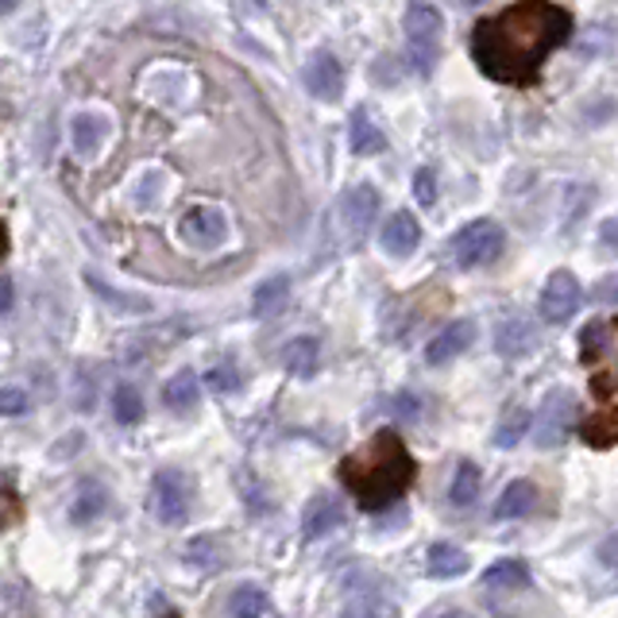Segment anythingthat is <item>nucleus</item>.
<instances>
[{
	"instance_id": "nucleus-1",
	"label": "nucleus",
	"mask_w": 618,
	"mask_h": 618,
	"mask_svg": "<svg viewBox=\"0 0 618 618\" xmlns=\"http://www.w3.org/2000/svg\"><path fill=\"white\" fill-rule=\"evenodd\" d=\"M572 35V16L553 0H514L472 27V59L499 85H534L542 66Z\"/></svg>"
},
{
	"instance_id": "nucleus-2",
	"label": "nucleus",
	"mask_w": 618,
	"mask_h": 618,
	"mask_svg": "<svg viewBox=\"0 0 618 618\" xmlns=\"http://www.w3.org/2000/svg\"><path fill=\"white\" fill-rule=\"evenodd\" d=\"M340 483H344L352 499L364 510H383L390 502H399L414 483V457L402 445L399 433H375L364 449L340 464Z\"/></svg>"
},
{
	"instance_id": "nucleus-3",
	"label": "nucleus",
	"mask_w": 618,
	"mask_h": 618,
	"mask_svg": "<svg viewBox=\"0 0 618 618\" xmlns=\"http://www.w3.org/2000/svg\"><path fill=\"white\" fill-rule=\"evenodd\" d=\"M440 54V12L414 0L407 9V62L417 77H429Z\"/></svg>"
},
{
	"instance_id": "nucleus-4",
	"label": "nucleus",
	"mask_w": 618,
	"mask_h": 618,
	"mask_svg": "<svg viewBox=\"0 0 618 618\" xmlns=\"http://www.w3.org/2000/svg\"><path fill=\"white\" fill-rule=\"evenodd\" d=\"M502 247H507V232H502L495 220L483 217V220L464 225V229L452 237V259H457V267H464V271H475V267H492L502 255Z\"/></svg>"
},
{
	"instance_id": "nucleus-5",
	"label": "nucleus",
	"mask_w": 618,
	"mask_h": 618,
	"mask_svg": "<svg viewBox=\"0 0 618 618\" xmlns=\"http://www.w3.org/2000/svg\"><path fill=\"white\" fill-rule=\"evenodd\" d=\"M375 213H379V194L372 186H352L340 194L337 202V237L340 244L360 247L367 240L375 225Z\"/></svg>"
},
{
	"instance_id": "nucleus-6",
	"label": "nucleus",
	"mask_w": 618,
	"mask_h": 618,
	"mask_svg": "<svg viewBox=\"0 0 618 618\" xmlns=\"http://www.w3.org/2000/svg\"><path fill=\"white\" fill-rule=\"evenodd\" d=\"M572 425H577V395L572 390H549L545 402L537 407L534 422H530L534 445L537 449H557V445H565Z\"/></svg>"
},
{
	"instance_id": "nucleus-7",
	"label": "nucleus",
	"mask_w": 618,
	"mask_h": 618,
	"mask_svg": "<svg viewBox=\"0 0 618 618\" xmlns=\"http://www.w3.org/2000/svg\"><path fill=\"white\" fill-rule=\"evenodd\" d=\"M190 495H194V487H190V475L179 472V468H162L159 475H155L152 483V510L155 518H159L162 525H182L190 514Z\"/></svg>"
},
{
	"instance_id": "nucleus-8",
	"label": "nucleus",
	"mask_w": 618,
	"mask_h": 618,
	"mask_svg": "<svg viewBox=\"0 0 618 618\" xmlns=\"http://www.w3.org/2000/svg\"><path fill=\"white\" fill-rule=\"evenodd\" d=\"M580 302H584V290H580V279L572 271H553L549 282L542 290V302H537V314L549 325H565L577 317Z\"/></svg>"
},
{
	"instance_id": "nucleus-9",
	"label": "nucleus",
	"mask_w": 618,
	"mask_h": 618,
	"mask_svg": "<svg viewBox=\"0 0 618 618\" xmlns=\"http://www.w3.org/2000/svg\"><path fill=\"white\" fill-rule=\"evenodd\" d=\"M179 232L190 247L209 252V247L225 244V237H229V220H225L220 209H213V205H194V209H186V217L179 220Z\"/></svg>"
},
{
	"instance_id": "nucleus-10",
	"label": "nucleus",
	"mask_w": 618,
	"mask_h": 618,
	"mask_svg": "<svg viewBox=\"0 0 618 618\" xmlns=\"http://www.w3.org/2000/svg\"><path fill=\"white\" fill-rule=\"evenodd\" d=\"M305 89L317 97V101H337L340 89H344V70H340L337 54L317 51L314 59L305 62Z\"/></svg>"
},
{
	"instance_id": "nucleus-11",
	"label": "nucleus",
	"mask_w": 618,
	"mask_h": 618,
	"mask_svg": "<svg viewBox=\"0 0 618 618\" xmlns=\"http://www.w3.org/2000/svg\"><path fill=\"white\" fill-rule=\"evenodd\" d=\"M383 252L395 255V259H410V255L422 247V225H417L414 213H395V217L383 225Z\"/></svg>"
},
{
	"instance_id": "nucleus-12",
	"label": "nucleus",
	"mask_w": 618,
	"mask_h": 618,
	"mask_svg": "<svg viewBox=\"0 0 618 618\" xmlns=\"http://www.w3.org/2000/svg\"><path fill=\"white\" fill-rule=\"evenodd\" d=\"M475 340V325L472 322H452L445 332H437V337L429 340V348H425V364L440 367V364H452L457 356H464L468 348H472Z\"/></svg>"
},
{
	"instance_id": "nucleus-13",
	"label": "nucleus",
	"mask_w": 618,
	"mask_h": 618,
	"mask_svg": "<svg viewBox=\"0 0 618 618\" xmlns=\"http://www.w3.org/2000/svg\"><path fill=\"white\" fill-rule=\"evenodd\" d=\"M537 348V329L525 317H507L495 332V352L502 360H522Z\"/></svg>"
},
{
	"instance_id": "nucleus-14",
	"label": "nucleus",
	"mask_w": 618,
	"mask_h": 618,
	"mask_svg": "<svg viewBox=\"0 0 618 618\" xmlns=\"http://www.w3.org/2000/svg\"><path fill=\"white\" fill-rule=\"evenodd\" d=\"M70 140H74V152L82 155V159H89V155L101 152L105 140H109V120L97 117V112H77L74 124H70Z\"/></svg>"
},
{
	"instance_id": "nucleus-15",
	"label": "nucleus",
	"mask_w": 618,
	"mask_h": 618,
	"mask_svg": "<svg viewBox=\"0 0 618 618\" xmlns=\"http://www.w3.org/2000/svg\"><path fill=\"white\" fill-rule=\"evenodd\" d=\"M340 522H344V502L332 499V495H317V499L305 507L302 530H305V537L314 542V537H325L329 530H337Z\"/></svg>"
},
{
	"instance_id": "nucleus-16",
	"label": "nucleus",
	"mask_w": 618,
	"mask_h": 618,
	"mask_svg": "<svg viewBox=\"0 0 618 618\" xmlns=\"http://www.w3.org/2000/svg\"><path fill=\"white\" fill-rule=\"evenodd\" d=\"M537 502V487L530 480H514L507 487V492L499 495V502H495V518L499 522H514V518H525L530 510H534Z\"/></svg>"
},
{
	"instance_id": "nucleus-17",
	"label": "nucleus",
	"mask_w": 618,
	"mask_h": 618,
	"mask_svg": "<svg viewBox=\"0 0 618 618\" xmlns=\"http://www.w3.org/2000/svg\"><path fill=\"white\" fill-rule=\"evenodd\" d=\"M317 364H322V348H317L314 337H298L282 348V367H287L290 375H298V379L317 375Z\"/></svg>"
},
{
	"instance_id": "nucleus-18",
	"label": "nucleus",
	"mask_w": 618,
	"mask_h": 618,
	"mask_svg": "<svg viewBox=\"0 0 618 618\" xmlns=\"http://www.w3.org/2000/svg\"><path fill=\"white\" fill-rule=\"evenodd\" d=\"M348 147L356 155H379L387 147V136L372 124V117L364 109H356L348 117Z\"/></svg>"
},
{
	"instance_id": "nucleus-19",
	"label": "nucleus",
	"mask_w": 618,
	"mask_h": 618,
	"mask_svg": "<svg viewBox=\"0 0 618 618\" xmlns=\"http://www.w3.org/2000/svg\"><path fill=\"white\" fill-rule=\"evenodd\" d=\"M197 399H202V383H197L194 372L170 375L167 387H162V402H167L174 414H186V410H194Z\"/></svg>"
},
{
	"instance_id": "nucleus-20",
	"label": "nucleus",
	"mask_w": 618,
	"mask_h": 618,
	"mask_svg": "<svg viewBox=\"0 0 618 618\" xmlns=\"http://www.w3.org/2000/svg\"><path fill=\"white\" fill-rule=\"evenodd\" d=\"M290 298V279L287 275H271V279H263L252 294V314L255 317H275L287 305Z\"/></svg>"
},
{
	"instance_id": "nucleus-21",
	"label": "nucleus",
	"mask_w": 618,
	"mask_h": 618,
	"mask_svg": "<svg viewBox=\"0 0 618 618\" xmlns=\"http://www.w3.org/2000/svg\"><path fill=\"white\" fill-rule=\"evenodd\" d=\"M530 568H525V560L518 557H507L499 560V565H492L487 572H483V587H502V592H522V587H530Z\"/></svg>"
},
{
	"instance_id": "nucleus-22",
	"label": "nucleus",
	"mask_w": 618,
	"mask_h": 618,
	"mask_svg": "<svg viewBox=\"0 0 618 618\" xmlns=\"http://www.w3.org/2000/svg\"><path fill=\"white\" fill-rule=\"evenodd\" d=\"M429 577L433 580H452V577H464L468 572V553L460 549V545H449V542H440L429 549Z\"/></svg>"
},
{
	"instance_id": "nucleus-23",
	"label": "nucleus",
	"mask_w": 618,
	"mask_h": 618,
	"mask_svg": "<svg viewBox=\"0 0 618 618\" xmlns=\"http://www.w3.org/2000/svg\"><path fill=\"white\" fill-rule=\"evenodd\" d=\"M112 417H117L120 425H140L144 422V395H140L136 387H117V395H112Z\"/></svg>"
},
{
	"instance_id": "nucleus-24",
	"label": "nucleus",
	"mask_w": 618,
	"mask_h": 618,
	"mask_svg": "<svg viewBox=\"0 0 618 618\" xmlns=\"http://www.w3.org/2000/svg\"><path fill=\"white\" fill-rule=\"evenodd\" d=\"M480 483H483L480 468H475L472 460H460L457 480H452V492H449L452 507H468V502H475V495H480Z\"/></svg>"
},
{
	"instance_id": "nucleus-25",
	"label": "nucleus",
	"mask_w": 618,
	"mask_h": 618,
	"mask_svg": "<svg viewBox=\"0 0 618 618\" xmlns=\"http://www.w3.org/2000/svg\"><path fill=\"white\" fill-rule=\"evenodd\" d=\"M263 610H267V592H263V587L244 584L232 592V599H229L232 618H263Z\"/></svg>"
},
{
	"instance_id": "nucleus-26",
	"label": "nucleus",
	"mask_w": 618,
	"mask_h": 618,
	"mask_svg": "<svg viewBox=\"0 0 618 618\" xmlns=\"http://www.w3.org/2000/svg\"><path fill=\"white\" fill-rule=\"evenodd\" d=\"M105 510V487L101 483H82V492H77L74 502V522H89Z\"/></svg>"
},
{
	"instance_id": "nucleus-27",
	"label": "nucleus",
	"mask_w": 618,
	"mask_h": 618,
	"mask_svg": "<svg viewBox=\"0 0 618 618\" xmlns=\"http://www.w3.org/2000/svg\"><path fill=\"white\" fill-rule=\"evenodd\" d=\"M525 429H530V414L525 410H510L507 422H499V429H495V445L499 449H514L518 440L525 437Z\"/></svg>"
},
{
	"instance_id": "nucleus-28",
	"label": "nucleus",
	"mask_w": 618,
	"mask_h": 618,
	"mask_svg": "<svg viewBox=\"0 0 618 618\" xmlns=\"http://www.w3.org/2000/svg\"><path fill=\"white\" fill-rule=\"evenodd\" d=\"M89 287H94L97 294H105V298H109V305H117V310H132V314H147V310H152V305H147L144 298H128V294H117V290H109V287H105L101 279H94V275H89Z\"/></svg>"
},
{
	"instance_id": "nucleus-29",
	"label": "nucleus",
	"mask_w": 618,
	"mask_h": 618,
	"mask_svg": "<svg viewBox=\"0 0 618 618\" xmlns=\"http://www.w3.org/2000/svg\"><path fill=\"white\" fill-rule=\"evenodd\" d=\"M32 399H27L24 387H0V417H20L27 414Z\"/></svg>"
},
{
	"instance_id": "nucleus-30",
	"label": "nucleus",
	"mask_w": 618,
	"mask_h": 618,
	"mask_svg": "<svg viewBox=\"0 0 618 618\" xmlns=\"http://www.w3.org/2000/svg\"><path fill=\"white\" fill-rule=\"evenodd\" d=\"M209 387L217 390V395H237L240 390V372L237 364H217L209 372Z\"/></svg>"
},
{
	"instance_id": "nucleus-31",
	"label": "nucleus",
	"mask_w": 618,
	"mask_h": 618,
	"mask_svg": "<svg viewBox=\"0 0 618 618\" xmlns=\"http://www.w3.org/2000/svg\"><path fill=\"white\" fill-rule=\"evenodd\" d=\"M20 518V499L12 487H0V530H9L12 522Z\"/></svg>"
},
{
	"instance_id": "nucleus-32",
	"label": "nucleus",
	"mask_w": 618,
	"mask_h": 618,
	"mask_svg": "<svg viewBox=\"0 0 618 618\" xmlns=\"http://www.w3.org/2000/svg\"><path fill=\"white\" fill-rule=\"evenodd\" d=\"M12 305H16V282L12 275H0V314H12Z\"/></svg>"
},
{
	"instance_id": "nucleus-33",
	"label": "nucleus",
	"mask_w": 618,
	"mask_h": 618,
	"mask_svg": "<svg viewBox=\"0 0 618 618\" xmlns=\"http://www.w3.org/2000/svg\"><path fill=\"white\" fill-rule=\"evenodd\" d=\"M344 618H395V615H387V610L375 607V603H356V607H348Z\"/></svg>"
},
{
	"instance_id": "nucleus-34",
	"label": "nucleus",
	"mask_w": 618,
	"mask_h": 618,
	"mask_svg": "<svg viewBox=\"0 0 618 618\" xmlns=\"http://www.w3.org/2000/svg\"><path fill=\"white\" fill-rule=\"evenodd\" d=\"M417 202H433V170H417Z\"/></svg>"
},
{
	"instance_id": "nucleus-35",
	"label": "nucleus",
	"mask_w": 618,
	"mask_h": 618,
	"mask_svg": "<svg viewBox=\"0 0 618 618\" xmlns=\"http://www.w3.org/2000/svg\"><path fill=\"white\" fill-rule=\"evenodd\" d=\"M422 618H475V615H468V610L460 607H440V610H425Z\"/></svg>"
},
{
	"instance_id": "nucleus-36",
	"label": "nucleus",
	"mask_w": 618,
	"mask_h": 618,
	"mask_svg": "<svg viewBox=\"0 0 618 618\" xmlns=\"http://www.w3.org/2000/svg\"><path fill=\"white\" fill-rule=\"evenodd\" d=\"M603 240H607V252L618 255V220H607V225H603Z\"/></svg>"
},
{
	"instance_id": "nucleus-37",
	"label": "nucleus",
	"mask_w": 618,
	"mask_h": 618,
	"mask_svg": "<svg viewBox=\"0 0 618 618\" xmlns=\"http://www.w3.org/2000/svg\"><path fill=\"white\" fill-rule=\"evenodd\" d=\"M618 294V279H610V282H603L599 287V298H615Z\"/></svg>"
},
{
	"instance_id": "nucleus-38",
	"label": "nucleus",
	"mask_w": 618,
	"mask_h": 618,
	"mask_svg": "<svg viewBox=\"0 0 618 618\" xmlns=\"http://www.w3.org/2000/svg\"><path fill=\"white\" fill-rule=\"evenodd\" d=\"M24 0H0V16H9V12H16Z\"/></svg>"
},
{
	"instance_id": "nucleus-39",
	"label": "nucleus",
	"mask_w": 618,
	"mask_h": 618,
	"mask_svg": "<svg viewBox=\"0 0 618 618\" xmlns=\"http://www.w3.org/2000/svg\"><path fill=\"white\" fill-rule=\"evenodd\" d=\"M9 255V232H4V225H0V259Z\"/></svg>"
},
{
	"instance_id": "nucleus-40",
	"label": "nucleus",
	"mask_w": 618,
	"mask_h": 618,
	"mask_svg": "<svg viewBox=\"0 0 618 618\" xmlns=\"http://www.w3.org/2000/svg\"><path fill=\"white\" fill-rule=\"evenodd\" d=\"M170 618H174V615H170Z\"/></svg>"
}]
</instances>
